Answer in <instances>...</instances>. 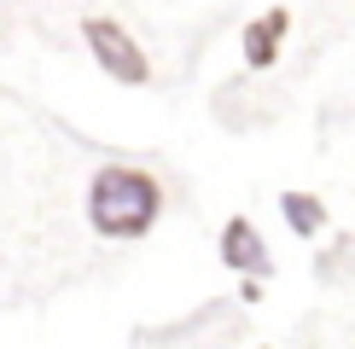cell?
I'll use <instances>...</instances> for the list:
<instances>
[{"mask_svg":"<svg viewBox=\"0 0 355 349\" xmlns=\"http://www.w3.org/2000/svg\"><path fill=\"white\" fill-rule=\"evenodd\" d=\"M286 29H291V12H286V6H268L257 24H245V64H250V70H268L274 58H279Z\"/></svg>","mask_w":355,"mask_h":349,"instance_id":"cell-4","label":"cell"},{"mask_svg":"<svg viewBox=\"0 0 355 349\" xmlns=\"http://www.w3.org/2000/svg\"><path fill=\"white\" fill-rule=\"evenodd\" d=\"M221 262H227L233 274H268V244H262V233L245 222V215H233L227 227H221Z\"/></svg>","mask_w":355,"mask_h":349,"instance_id":"cell-3","label":"cell"},{"mask_svg":"<svg viewBox=\"0 0 355 349\" xmlns=\"http://www.w3.org/2000/svg\"><path fill=\"white\" fill-rule=\"evenodd\" d=\"M157 215H164V186L146 169L111 163L87 186V222L99 239H146L157 227Z\"/></svg>","mask_w":355,"mask_h":349,"instance_id":"cell-1","label":"cell"},{"mask_svg":"<svg viewBox=\"0 0 355 349\" xmlns=\"http://www.w3.org/2000/svg\"><path fill=\"white\" fill-rule=\"evenodd\" d=\"M82 41H87V53L99 58V70H105L111 82H123V87H146L152 82V58L140 53V41L128 35L116 18H87Z\"/></svg>","mask_w":355,"mask_h":349,"instance_id":"cell-2","label":"cell"},{"mask_svg":"<svg viewBox=\"0 0 355 349\" xmlns=\"http://www.w3.org/2000/svg\"><path fill=\"white\" fill-rule=\"evenodd\" d=\"M279 215H286V227L303 233V239H315V233L327 227V204H320L315 193H286L279 198Z\"/></svg>","mask_w":355,"mask_h":349,"instance_id":"cell-5","label":"cell"}]
</instances>
